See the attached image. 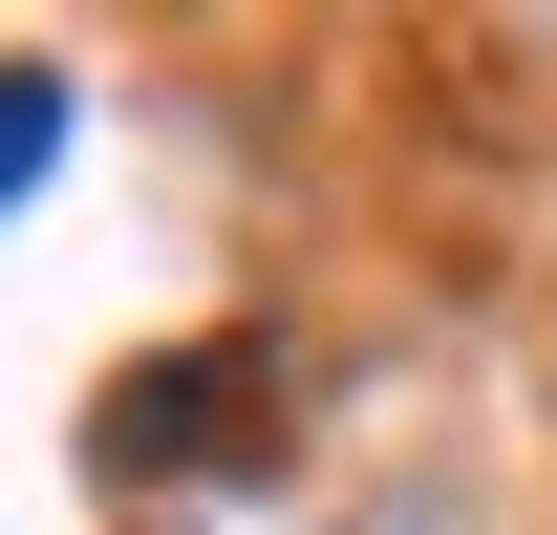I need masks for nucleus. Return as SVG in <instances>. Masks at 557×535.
I'll use <instances>...</instances> for the list:
<instances>
[{
    "label": "nucleus",
    "instance_id": "1",
    "mask_svg": "<svg viewBox=\"0 0 557 535\" xmlns=\"http://www.w3.org/2000/svg\"><path fill=\"white\" fill-rule=\"evenodd\" d=\"M258 428H278L258 343H194V364H129L108 386V471H258Z\"/></svg>",
    "mask_w": 557,
    "mask_h": 535
},
{
    "label": "nucleus",
    "instance_id": "2",
    "mask_svg": "<svg viewBox=\"0 0 557 535\" xmlns=\"http://www.w3.org/2000/svg\"><path fill=\"white\" fill-rule=\"evenodd\" d=\"M44 150H65V86H44V65H0V214L44 194Z\"/></svg>",
    "mask_w": 557,
    "mask_h": 535
}]
</instances>
